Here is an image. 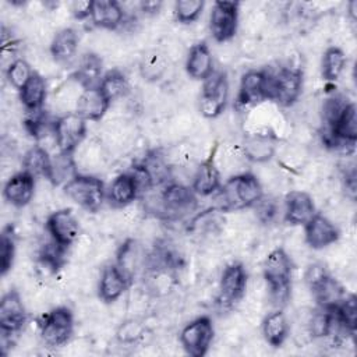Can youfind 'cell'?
<instances>
[{
  "label": "cell",
  "mask_w": 357,
  "mask_h": 357,
  "mask_svg": "<svg viewBox=\"0 0 357 357\" xmlns=\"http://www.w3.org/2000/svg\"><path fill=\"white\" fill-rule=\"evenodd\" d=\"M156 194H145L146 209L163 220H180L198 206V195L190 185L167 181Z\"/></svg>",
  "instance_id": "1"
},
{
  "label": "cell",
  "mask_w": 357,
  "mask_h": 357,
  "mask_svg": "<svg viewBox=\"0 0 357 357\" xmlns=\"http://www.w3.org/2000/svg\"><path fill=\"white\" fill-rule=\"evenodd\" d=\"M218 194L223 211H237L252 208L264 197V188L255 174L245 172L231 176Z\"/></svg>",
  "instance_id": "2"
},
{
  "label": "cell",
  "mask_w": 357,
  "mask_h": 357,
  "mask_svg": "<svg viewBox=\"0 0 357 357\" xmlns=\"http://www.w3.org/2000/svg\"><path fill=\"white\" fill-rule=\"evenodd\" d=\"M293 268L291 258L282 247L273 248L264 261V279L268 284L272 301L276 305L286 304L290 296Z\"/></svg>",
  "instance_id": "3"
},
{
  "label": "cell",
  "mask_w": 357,
  "mask_h": 357,
  "mask_svg": "<svg viewBox=\"0 0 357 357\" xmlns=\"http://www.w3.org/2000/svg\"><path fill=\"white\" fill-rule=\"evenodd\" d=\"M39 336L49 347H63L74 333V315L66 305H59L43 314L38 322Z\"/></svg>",
  "instance_id": "4"
},
{
  "label": "cell",
  "mask_w": 357,
  "mask_h": 357,
  "mask_svg": "<svg viewBox=\"0 0 357 357\" xmlns=\"http://www.w3.org/2000/svg\"><path fill=\"white\" fill-rule=\"evenodd\" d=\"M64 194L88 212H98L106 198V188L103 181L91 174L77 173L63 185Z\"/></svg>",
  "instance_id": "5"
},
{
  "label": "cell",
  "mask_w": 357,
  "mask_h": 357,
  "mask_svg": "<svg viewBox=\"0 0 357 357\" xmlns=\"http://www.w3.org/2000/svg\"><path fill=\"white\" fill-rule=\"evenodd\" d=\"M304 78L300 68L280 67L268 75V100L282 107L293 106L303 92Z\"/></svg>",
  "instance_id": "6"
},
{
  "label": "cell",
  "mask_w": 357,
  "mask_h": 357,
  "mask_svg": "<svg viewBox=\"0 0 357 357\" xmlns=\"http://www.w3.org/2000/svg\"><path fill=\"white\" fill-rule=\"evenodd\" d=\"M88 121L77 112H66L52 123V132L60 153L74 155L88 132Z\"/></svg>",
  "instance_id": "7"
},
{
  "label": "cell",
  "mask_w": 357,
  "mask_h": 357,
  "mask_svg": "<svg viewBox=\"0 0 357 357\" xmlns=\"http://www.w3.org/2000/svg\"><path fill=\"white\" fill-rule=\"evenodd\" d=\"M229 102V79L226 71H213L202 84L199 112L206 119L219 117Z\"/></svg>",
  "instance_id": "8"
},
{
  "label": "cell",
  "mask_w": 357,
  "mask_h": 357,
  "mask_svg": "<svg viewBox=\"0 0 357 357\" xmlns=\"http://www.w3.org/2000/svg\"><path fill=\"white\" fill-rule=\"evenodd\" d=\"M215 328L209 317L201 315L190 321L180 332V343L191 357H204L213 340Z\"/></svg>",
  "instance_id": "9"
},
{
  "label": "cell",
  "mask_w": 357,
  "mask_h": 357,
  "mask_svg": "<svg viewBox=\"0 0 357 357\" xmlns=\"http://www.w3.org/2000/svg\"><path fill=\"white\" fill-rule=\"evenodd\" d=\"M238 1L219 0L212 4L209 15V29L213 39L219 43L231 40L238 29Z\"/></svg>",
  "instance_id": "10"
},
{
  "label": "cell",
  "mask_w": 357,
  "mask_h": 357,
  "mask_svg": "<svg viewBox=\"0 0 357 357\" xmlns=\"http://www.w3.org/2000/svg\"><path fill=\"white\" fill-rule=\"evenodd\" d=\"M45 226L50 240L66 251L78 240L81 231L77 216L68 208H61L52 212L47 216Z\"/></svg>",
  "instance_id": "11"
},
{
  "label": "cell",
  "mask_w": 357,
  "mask_h": 357,
  "mask_svg": "<svg viewBox=\"0 0 357 357\" xmlns=\"http://www.w3.org/2000/svg\"><path fill=\"white\" fill-rule=\"evenodd\" d=\"M266 70H248L243 74L236 96L237 107H251L268 100Z\"/></svg>",
  "instance_id": "12"
},
{
  "label": "cell",
  "mask_w": 357,
  "mask_h": 357,
  "mask_svg": "<svg viewBox=\"0 0 357 357\" xmlns=\"http://www.w3.org/2000/svg\"><path fill=\"white\" fill-rule=\"evenodd\" d=\"M28 321V312L20 293L8 290L0 301V331L4 336H13L22 331Z\"/></svg>",
  "instance_id": "13"
},
{
  "label": "cell",
  "mask_w": 357,
  "mask_h": 357,
  "mask_svg": "<svg viewBox=\"0 0 357 357\" xmlns=\"http://www.w3.org/2000/svg\"><path fill=\"white\" fill-rule=\"evenodd\" d=\"M248 273L241 262L229 264L220 276L219 280V297L222 303L233 305L238 303L247 290Z\"/></svg>",
  "instance_id": "14"
},
{
  "label": "cell",
  "mask_w": 357,
  "mask_h": 357,
  "mask_svg": "<svg viewBox=\"0 0 357 357\" xmlns=\"http://www.w3.org/2000/svg\"><path fill=\"white\" fill-rule=\"evenodd\" d=\"M279 145V138L273 132L255 131L244 135L241 151L243 156L251 163H265L271 160Z\"/></svg>",
  "instance_id": "15"
},
{
  "label": "cell",
  "mask_w": 357,
  "mask_h": 357,
  "mask_svg": "<svg viewBox=\"0 0 357 357\" xmlns=\"http://www.w3.org/2000/svg\"><path fill=\"white\" fill-rule=\"evenodd\" d=\"M304 238L312 250H322L335 244L340 238V231L332 220L317 212L304 225Z\"/></svg>",
  "instance_id": "16"
},
{
  "label": "cell",
  "mask_w": 357,
  "mask_h": 357,
  "mask_svg": "<svg viewBox=\"0 0 357 357\" xmlns=\"http://www.w3.org/2000/svg\"><path fill=\"white\" fill-rule=\"evenodd\" d=\"M317 213L312 197L301 190H291L284 197V220L291 226H304Z\"/></svg>",
  "instance_id": "17"
},
{
  "label": "cell",
  "mask_w": 357,
  "mask_h": 357,
  "mask_svg": "<svg viewBox=\"0 0 357 357\" xmlns=\"http://www.w3.org/2000/svg\"><path fill=\"white\" fill-rule=\"evenodd\" d=\"M35 176L24 169L13 174L3 187L4 199L15 208L26 206L35 195Z\"/></svg>",
  "instance_id": "18"
},
{
  "label": "cell",
  "mask_w": 357,
  "mask_h": 357,
  "mask_svg": "<svg viewBox=\"0 0 357 357\" xmlns=\"http://www.w3.org/2000/svg\"><path fill=\"white\" fill-rule=\"evenodd\" d=\"M130 284V279L117 266V264H109L102 269L98 283V296L107 304L114 303L126 293Z\"/></svg>",
  "instance_id": "19"
},
{
  "label": "cell",
  "mask_w": 357,
  "mask_h": 357,
  "mask_svg": "<svg viewBox=\"0 0 357 357\" xmlns=\"http://www.w3.org/2000/svg\"><path fill=\"white\" fill-rule=\"evenodd\" d=\"M220 187H222V177L215 162V149H213L211 155L205 160H202L195 169L191 188L198 197H209L216 194Z\"/></svg>",
  "instance_id": "20"
},
{
  "label": "cell",
  "mask_w": 357,
  "mask_h": 357,
  "mask_svg": "<svg viewBox=\"0 0 357 357\" xmlns=\"http://www.w3.org/2000/svg\"><path fill=\"white\" fill-rule=\"evenodd\" d=\"M215 71L213 57L205 40L192 45L185 57V73L195 81H205Z\"/></svg>",
  "instance_id": "21"
},
{
  "label": "cell",
  "mask_w": 357,
  "mask_h": 357,
  "mask_svg": "<svg viewBox=\"0 0 357 357\" xmlns=\"http://www.w3.org/2000/svg\"><path fill=\"white\" fill-rule=\"evenodd\" d=\"M110 102L98 88L82 89L75 100V110L86 121H100L110 107Z\"/></svg>",
  "instance_id": "22"
},
{
  "label": "cell",
  "mask_w": 357,
  "mask_h": 357,
  "mask_svg": "<svg viewBox=\"0 0 357 357\" xmlns=\"http://www.w3.org/2000/svg\"><path fill=\"white\" fill-rule=\"evenodd\" d=\"M103 60L93 52H86L78 61L71 78L82 89L98 88L103 78Z\"/></svg>",
  "instance_id": "23"
},
{
  "label": "cell",
  "mask_w": 357,
  "mask_h": 357,
  "mask_svg": "<svg viewBox=\"0 0 357 357\" xmlns=\"http://www.w3.org/2000/svg\"><path fill=\"white\" fill-rule=\"evenodd\" d=\"M89 20L98 28L114 31L124 22V10L116 0H93Z\"/></svg>",
  "instance_id": "24"
},
{
  "label": "cell",
  "mask_w": 357,
  "mask_h": 357,
  "mask_svg": "<svg viewBox=\"0 0 357 357\" xmlns=\"http://www.w3.org/2000/svg\"><path fill=\"white\" fill-rule=\"evenodd\" d=\"M78 43L79 36L74 28H63L57 31L49 46L53 60L60 64H68L77 54Z\"/></svg>",
  "instance_id": "25"
},
{
  "label": "cell",
  "mask_w": 357,
  "mask_h": 357,
  "mask_svg": "<svg viewBox=\"0 0 357 357\" xmlns=\"http://www.w3.org/2000/svg\"><path fill=\"white\" fill-rule=\"evenodd\" d=\"M137 185L128 172L117 174L106 190V198L114 208H124L138 198Z\"/></svg>",
  "instance_id": "26"
},
{
  "label": "cell",
  "mask_w": 357,
  "mask_h": 357,
  "mask_svg": "<svg viewBox=\"0 0 357 357\" xmlns=\"http://www.w3.org/2000/svg\"><path fill=\"white\" fill-rule=\"evenodd\" d=\"M18 92H20V100L26 112L29 113L39 112L43 109L47 98L46 79L38 71H33L32 77Z\"/></svg>",
  "instance_id": "27"
},
{
  "label": "cell",
  "mask_w": 357,
  "mask_h": 357,
  "mask_svg": "<svg viewBox=\"0 0 357 357\" xmlns=\"http://www.w3.org/2000/svg\"><path fill=\"white\" fill-rule=\"evenodd\" d=\"M290 325L282 308L268 314L262 321V335L265 342L272 347H280L289 337Z\"/></svg>",
  "instance_id": "28"
},
{
  "label": "cell",
  "mask_w": 357,
  "mask_h": 357,
  "mask_svg": "<svg viewBox=\"0 0 357 357\" xmlns=\"http://www.w3.org/2000/svg\"><path fill=\"white\" fill-rule=\"evenodd\" d=\"M22 166H24V170L29 172L32 176L46 178L47 181L52 183L53 158L49 155V152L43 146L40 145L31 146L22 158Z\"/></svg>",
  "instance_id": "29"
},
{
  "label": "cell",
  "mask_w": 357,
  "mask_h": 357,
  "mask_svg": "<svg viewBox=\"0 0 357 357\" xmlns=\"http://www.w3.org/2000/svg\"><path fill=\"white\" fill-rule=\"evenodd\" d=\"M169 67L167 56L159 49L145 52L139 60V75L146 82H158L163 78Z\"/></svg>",
  "instance_id": "30"
},
{
  "label": "cell",
  "mask_w": 357,
  "mask_h": 357,
  "mask_svg": "<svg viewBox=\"0 0 357 357\" xmlns=\"http://www.w3.org/2000/svg\"><path fill=\"white\" fill-rule=\"evenodd\" d=\"M346 53L339 46H331L324 52L321 60V75L326 82H335L339 79L346 68Z\"/></svg>",
  "instance_id": "31"
},
{
  "label": "cell",
  "mask_w": 357,
  "mask_h": 357,
  "mask_svg": "<svg viewBox=\"0 0 357 357\" xmlns=\"http://www.w3.org/2000/svg\"><path fill=\"white\" fill-rule=\"evenodd\" d=\"M99 89L112 103L117 99L124 98L130 92V84L126 74L119 68L107 70L100 81Z\"/></svg>",
  "instance_id": "32"
},
{
  "label": "cell",
  "mask_w": 357,
  "mask_h": 357,
  "mask_svg": "<svg viewBox=\"0 0 357 357\" xmlns=\"http://www.w3.org/2000/svg\"><path fill=\"white\" fill-rule=\"evenodd\" d=\"M141 258H142V255L139 252L138 244L132 238L126 240L120 245V248L117 251V261H116V264L126 273V276L130 279L131 283L134 280L137 269L139 268Z\"/></svg>",
  "instance_id": "33"
},
{
  "label": "cell",
  "mask_w": 357,
  "mask_h": 357,
  "mask_svg": "<svg viewBox=\"0 0 357 357\" xmlns=\"http://www.w3.org/2000/svg\"><path fill=\"white\" fill-rule=\"evenodd\" d=\"M333 310L346 329V332L350 336H354L356 333V324H357V301L354 294H346L343 300H340L336 305H333Z\"/></svg>",
  "instance_id": "34"
},
{
  "label": "cell",
  "mask_w": 357,
  "mask_h": 357,
  "mask_svg": "<svg viewBox=\"0 0 357 357\" xmlns=\"http://www.w3.org/2000/svg\"><path fill=\"white\" fill-rule=\"evenodd\" d=\"M15 259V234L13 227L8 225L1 231L0 238V275L6 276Z\"/></svg>",
  "instance_id": "35"
},
{
  "label": "cell",
  "mask_w": 357,
  "mask_h": 357,
  "mask_svg": "<svg viewBox=\"0 0 357 357\" xmlns=\"http://www.w3.org/2000/svg\"><path fill=\"white\" fill-rule=\"evenodd\" d=\"M205 7L204 0H178L174 3L173 14L177 22L191 24L197 21Z\"/></svg>",
  "instance_id": "36"
},
{
  "label": "cell",
  "mask_w": 357,
  "mask_h": 357,
  "mask_svg": "<svg viewBox=\"0 0 357 357\" xmlns=\"http://www.w3.org/2000/svg\"><path fill=\"white\" fill-rule=\"evenodd\" d=\"M32 74H33V70L25 59L13 60L6 70V77L8 84L17 91H20L28 82Z\"/></svg>",
  "instance_id": "37"
},
{
  "label": "cell",
  "mask_w": 357,
  "mask_h": 357,
  "mask_svg": "<svg viewBox=\"0 0 357 357\" xmlns=\"http://www.w3.org/2000/svg\"><path fill=\"white\" fill-rule=\"evenodd\" d=\"M349 103L350 102L343 95H332V96H329L324 102V105H322V116H324L325 130L331 128L335 124V121L339 119V116L342 114V112L344 110V107Z\"/></svg>",
  "instance_id": "38"
},
{
  "label": "cell",
  "mask_w": 357,
  "mask_h": 357,
  "mask_svg": "<svg viewBox=\"0 0 357 357\" xmlns=\"http://www.w3.org/2000/svg\"><path fill=\"white\" fill-rule=\"evenodd\" d=\"M128 173L131 174V177L137 185L139 197H144L145 194H148L151 190L155 188V183L142 162L132 165Z\"/></svg>",
  "instance_id": "39"
},
{
  "label": "cell",
  "mask_w": 357,
  "mask_h": 357,
  "mask_svg": "<svg viewBox=\"0 0 357 357\" xmlns=\"http://www.w3.org/2000/svg\"><path fill=\"white\" fill-rule=\"evenodd\" d=\"M252 208L257 209V216L262 223L272 222V219L276 216V212H278L276 204L272 199H266L265 197H262Z\"/></svg>",
  "instance_id": "40"
},
{
  "label": "cell",
  "mask_w": 357,
  "mask_h": 357,
  "mask_svg": "<svg viewBox=\"0 0 357 357\" xmlns=\"http://www.w3.org/2000/svg\"><path fill=\"white\" fill-rule=\"evenodd\" d=\"M92 1L93 0H78L71 3V14L74 15L75 20H86L91 17V10H92Z\"/></svg>",
  "instance_id": "41"
},
{
  "label": "cell",
  "mask_w": 357,
  "mask_h": 357,
  "mask_svg": "<svg viewBox=\"0 0 357 357\" xmlns=\"http://www.w3.org/2000/svg\"><path fill=\"white\" fill-rule=\"evenodd\" d=\"M163 3L159 1V0H149V1H141L139 3V8L144 14H148V15H153L156 13L160 11Z\"/></svg>",
  "instance_id": "42"
},
{
  "label": "cell",
  "mask_w": 357,
  "mask_h": 357,
  "mask_svg": "<svg viewBox=\"0 0 357 357\" xmlns=\"http://www.w3.org/2000/svg\"><path fill=\"white\" fill-rule=\"evenodd\" d=\"M356 8H357V1H356V0L350 1V4H349V13H350V15H351L353 20H356Z\"/></svg>",
  "instance_id": "43"
}]
</instances>
